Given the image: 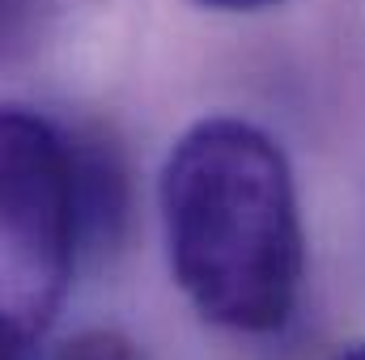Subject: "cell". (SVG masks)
<instances>
[{
  "label": "cell",
  "mask_w": 365,
  "mask_h": 360,
  "mask_svg": "<svg viewBox=\"0 0 365 360\" xmlns=\"http://www.w3.org/2000/svg\"><path fill=\"white\" fill-rule=\"evenodd\" d=\"M51 360H145V356L119 331H81L77 339H68Z\"/></svg>",
  "instance_id": "3957f363"
},
{
  "label": "cell",
  "mask_w": 365,
  "mask_h": 360,
  "mask_svg": "<svg viewBox=\"0 0 365 360\" xmlns=\"http://www.w3.org/2000/svg\"><path fill=\"white\" fill-rule=\"evenodd\" d=\"M0 327L4 360H34L68 292L90 229L81 144L38 110L9 106L0 127Z\"/></svg>",
  "instance_id": "7a4b0ae2"
},
{
  "label": "cell",
  "mask_w": 365,
  "mask_h": 360,
  "mask_svg": "<svg viewBox=\"0 0 365 360\" xmlns=\"http://www.w3.org/2000/svg\"><path fill=\"white\" fill-rule=\"evenodd\" d=\"M204 9H217V13H255V9H272L280 0H195Z\"/></svg>",
  "instance_id": "277c9868"
},
{
  "label": "cell",
  "mask_w": 365,
  "mask_h": 360,
  "mask_svg": "<svg viewBox=\"0 0 365 360\" xmlns=\"http://www.w3.org/2000/svg\"><path fill=\"white\" fill-rule=\"evenodd\" d=\"M162 233L182 297L242 335L280 331L302 292L306 233L289 157L247 119L212 115L182 132L162 166Z\"/></svg>",
  "instance_id": "6da1fadb"
},
{
  "label": "cell",
  "mask_w": 365,
  "mask_h": 360,
  "mask_svg": "<svg viewBox=\"0 0 365 360\" xmlns=\"http://www.w3.org/2000/svg\"><path fill=\"white\" fill-rule=\"evenodd\" d=\"M331 360H365V344H349V348H340Z\"/></svg>",
  "instance_id": "8992f818"
},
{
  "label": "cell",
  "mask_w": 365,
  "mask_h": 360,
  "mask_svg": "<svg viewBox=\"0 0 365 360\" xmlns=\"http://www.w3.org/2000/svg\"><path fill=\"white\" fill-rule=\"evenodd\" d=\"M21 4H26V0H4V26H9V34L21 26V13H26Z\"/></svg>",
  "instance_id": "5b68a950"
}]
</instances>
